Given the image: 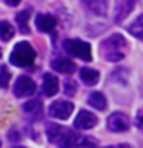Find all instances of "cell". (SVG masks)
<instances>
[{
  "label": "cell",
  "instance_id": "6da1fadb",
  "mask_svg": "<svg viewBox=\"0 0 143 148\" xmlns=\"http://www.w3.org/2000/svg\"><path fill=\"white\" fill-rule=\"evenodd\" d=\"M46 137L57 148H99L95 139L83 136L71 128L60 127L57 123L46 127Z\"/></svg>",
  "mask_w": 143,
  "mask_h": 148
},
{
  "label": "cell",
  "instance_id": "7a4b0ae2",
  "mask_svg": "<svg viewBox=\"0 0 143 148\" xmlns=\"http://www.w3.org/2000/svg\"><path fill=\"white\" fill-rule=\"evenodd\" d=\"M129 43L122 34H112L100 43V54L106 62H122L128 54Z\"/></svg>",
  "mask_w": 143,
  "mask_h": 148
},
{
  "label": "cell",
  "instance_id": "3957f363",
  "mask_svg": "<svg viewBox=\"0 0 143 148\" xmlns=\"http://www.w3.org/2000/svg\"><path fill=\"white\" fill-rule=\"evenodd\" d=\"M37 53L29 42H18L9 54V62L17 68H29L35 62Z\"/></svg>",
  "mask_w": 143,
  "mask_h": 148
},
{
  "label": "cell",
  "instance_id": "277c9868",
  "mask_svg": "<svg viewBox=\"0 0 143 148\" xmlns=\"http://www.w3.org/2000/svg\"><path fill=\"white\" fill-rule=\"evenodd\" d=\"M63 49L69 56L77 57L83 62H91L92 60V49L91 43L80 39H65L63 40Z\"/></svg>",
  "mask_w": 143,
  "mask_h": 148
},
{
  "label": "cell",
  "instance_id": "5b68a950",
  "mask_svg": "<svg viewBox=\"0 0 143 148\" xmlns=\"http://www.w3.org/2000/svg\"><path fill=\"white\" fill-rule=\"evenodd\" d=\"M35 91H37L35 82L28 76H20L12 86L14 96L18 97V99H22V97H29V96L34 94Z\"/></svg>",
  "mask_w": 143,
  "mask_h": 148
},
{
  "label": "cell",
  "instance_id": "8992f818",
  "mask_svg": "<svg viewBox=\"0 0 143 148\" xmlns=\"http://www.w3.org/2000/svg\"><path fill=\"white\" fill-rule=\"evenodd\" d=\"M74 111V103L69 100H55L49 105L48 114L54 119L59 120H66Z\"/></svg>",
  "mask_w": 143,
  "mask_h": 148
},
{
  "label": "cell",
  "instance_id": "52a82bcc",
  "mask_svg": "<svg viewBox=\"0 0 143 148\" xmlns=\"http://www.w3.org/2000/svg\"><path fill=\"white\" fill-rule=\"evenodd\" d=\"M138 0H114V22L122 23L134 11Z\"/></svg>",
  "mask_w": 143,
  "mask_h": 148
},
{
  "label": "cell",
  "instance_id": "ba28073f",
  "mask_svg": "<svg viewBox=\"0 0 143 148\" xmlns=\"http://www.w3.org/2000/svg\"><path fill=\"white\" fill-rule=\"evenodd\" d=\"M129 117L125 113H112L106 119V127L112 133H123L129 130Z\"/></svg>",
  "mask_w": 143,
  "mask_h": 148
},
{
  "label": "cell",
  "instance_id": "9c48e42d",
  "mask_svg": "<svg viewBox=\"0 0 143 148\" xmlns=\"http://www.w3.org/2000/svg\"><path fill=\"white\" fill-rule=\"evenodd\" d=\"M99 119L94 113L91 111H86V110H80L78 114L76 116V120H74V127L77 130H82V131H88V130L94 128Z\"/></svg>",
  "mask_w": 143,
  "mask_h": 148
},
{
  "label": "cell",
  "instance_id": "30bf717a",
  "mask_svg": "<svg viewBox=\"0 0 143 148\" xmlns=\"http://www.w3.org/2000/svg\"><path fill=\"white\" fill-rule=\"evenodd\" d=\"M57 26V17L52 14H37L35 16V28L40 32H52Z\"/></svg>",
  "mask_w": 143,
  "mask_h": 148
},
{
  "label": "cell",
  "instance_id": "8fae6325",
  "mask_svg": "<svg viewBox=\"0 0 143 148\" xmlns=\"http://www.w3.org/2000/svg\"><path fill=\"white\" fill-rule=\"evenodd\" d=\"M42 91L46 97H54L59 92V79L51 73L43 74V83H42Z\"/></svg>",
  "mask_w": 143,
  "mask_h": 148
},
{
  "label": "cell",
  "instance_id": "7c38bea8",
  "mask_svg": "<svg viewBox=\"0 0 143 148\" xmlns=\"http://www.w3.org/2000/svg\"><path fill=\"white\" fill-rule=\"evenodd\" d=\"M51 68H52L54 71H57V73H62V74H72L77 69L76 63H74L71 59H66V57L52 59V62H51Z\"/></svg>",
  "mask_w": 143,
  "mask_h": 148
},
{
  "label": "cell",
  "instance_id": "4fadbf2b",
  "mask_svg": "<svg viewBox=\"0 0 143 148\" xmlns=\"http://www.w3.org/2000/svg\"><path fill=\"white\" fill-rule=\"evenodd\" d=\"M31 12H32V8L31 6H26L25 9H22L20 12L16 14V23H17V28L22 34H29V17H31Z\"/></svg>",
  "mask_w": 143,
  "mask_h": 148
},
{
  "label": "cell",
  "instance_id": "5bb4252c",
  "mask_svg": "<svg viewBox=\"0 0 143 148\" xmlns=\"http://www.w3.org/2000/svg\"><path fill=\"white\" fill-rule=\"evenodd\" d=\"M88 11L97 14V16H106L108 12V0H82Z\"/></svg>",
  "mask_w": 143,
  "mask_h": 148
},
{
  "label": "cell",
  "instance_id": "9a60e30c",
  "mask_svg": "<svg viewBox=\"0 0 143 148\" xmlns=\"http://www.w3.org/2000/svg\"><path fill=\"white\" fill-rule=\"evenodd\" d=\"M88 105H91L92 108L99 110V111H105L108 108V100H106V97L103 92L100 91H92L89 96H88Z\"/></svg>",
  "mask_w": 143,
  "mask_h": 148
},
{
  "label": "cell",
  "instance_id": "2e32d148",
  "mask_svg": "<svg viewBox=\"0 0 143 148\" xmlns=\"http://www.w3.org/2000/svg\"><path fill=\"white\" fill-rule=\"evenodd\" d=\"M80 79H82V82L85 83V85L92 86V85H95V83L99 82L100 73L97 71V69H94V68L83 66V68H80Z\"/></svg>",
  "mask_w": 143,
  "mask_h": 148
},
{
  "label": "cell",
  "instance_id": "e0dca14e",
  "mask_svg": "<svg viewBox=\"0 0 143 148\" xmlns=\"http://www.w3.org/2000/svg\"><path fill=\"white\" fill-rule=\"evenodd\" d=\"M23 111H25V114L31 116V117H39L42 114V111H43V103H42L40 99H29L28 102L23 103Z\"/></svg>",
  "mask_w": 143,
  "mask_h": 148
},
{
  "label": "cell",
  "instance_id": "ac0fdd59",
  "mask_svg": "<svg viewBox=\"0 0 143 148\" xmlns=\"http://www.w3.org/2000/svg\"><path fill=\"white\" fill-rule=\"evenodd\" d=\"M128 32L131 36H134L136 39L143 42V14H142V16H138L136 20L128 26Z\"/></svg>",
  "mask_w": 143,
  "mask_h": 148
},
{
  "label": "cell",
  "instance_id": "d6986e66",
  "mask_svg": "<svg viewBox=\"0 0 143 148\" xmlns=\"http://www.w3.org/2000/svg\"><path fill=\"white\" fill-rule=\"evenodd\" d=\"M16 34V28H14L8 20H0V40L9 42Z\"/></svg>",
  "mask_w": 143,
  "mask_h": 148
},
{
  "label": "cell",
  "instance_id": "ffe728a7",
  "mask_svg": "<svg viewBox=\"0 0 143 148\" xmlns=\"http://www.w3.org/2000/svg\"><path fill=\"white\" fill-rule=\"evenodd\" d=\"M128 77L129 73L126 68H115L112 73H111V80L115 83H120V85H126L128 83Z\"/></svg>",
  "mask_w": 143,
  "mask_h": 148
},
{
  "label": "cell",
  "instance_id": "44dd1931",
  "mask_svg": "<svg viewBox=\"0 0 143 148\" xmlns=\"http://www.w3.org/2000/svg\"><path fill=\"white\" fill-rule=\"evenodd\" d=\"M11 80V71L8 69V66L0 65V88H6Z\"/></svg>",
  "mask_w": 143,
  "mask_h": 148
},
{
  "label": "cell",
  "instance_id": "7402d4cb",
  "mask_svg": "<svg viewBox=\"0 0 143 148\" xmlns=\"http://www.w3.org/2000/svg\"><path fill=\"white\" fill-rule=\"evenodd\" d=\"M65 94H66L68 97H72L74 94H76L77 91V83L72 80V79H66L65 80V88H63Z\"/></svg>",
  "mask_w": 143,
  "mask_h": 148
},
{
  "label": "cell",
  "instance_id": "603a6c76",
  "mask_svg": "<svg viewBox=\"0 0 143 148\" xmlns=\"http://www.w3.org/2000/svg\"><path fill=\"white\" fill-rule=\"evenodd\" d=\"M136 125H137V128L140 130V131H143V108L137 111V116H136Z\"/></svg>",
  "mask_w": 143,
  "mask_h": 148
},
{
  "label": "cell",
  "instance_id": "cb8c5ba5",
  "mask_svg": "<svg viewBox=\"0 0 143 148\" xmlns=\"http://www.w3.org/2000/svg\"><path fill=\"white\" fill-rule=\"evenodd\" d=\"M2 2L5 5H8V6H11V8H16L17 5H20L22 0H2Z\"/></svg>",
  "mask_w": 143,
  "mask_h": 148
},
{
  "label": "cell",
  "instance_id": "d4e9b609",
  "mask_svg": "<svg viewBox=\"0 0 143 148\" xmlns=\"http://www.w3.org/2000/svg\"><path fill=\"white\" fill-rule=\"evenodd\" d=\"M105 148H131V145H128V143H117V145H109Z\"/></svg>",
  "mask_w": 143,
  "mask_h": 148
},
{
  "label": "cell",
  "instance_id": "484cf974",
  "mask_svg": "<svg viewBox=\"0 0 143 148\" xmlns=\"http://www.w3.org/2000/svg\"><path fill=\"white\" fill-rule=\"evenodd\" d=\"M12 148H25V147H12Z\"/></svg>",
  "mask_w": 143,
  "mask_h": 148
},
{
  "label": "cell",
  "instance_id": "4316f807",
  "mask_svg": "<svg viewBox=\"0 0 143 148\" xmlns=\"http://www.w3.org/2000/svg\"><path fill=\"white\" fill-rule=\"evenodd\" d=\"M0 59H2V51H0Z\"/></svg>",
  "mask_w": 143,
  "mask_h": 148
}]
</instances>
